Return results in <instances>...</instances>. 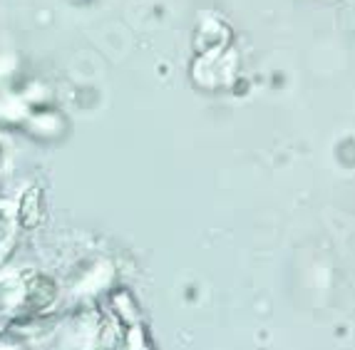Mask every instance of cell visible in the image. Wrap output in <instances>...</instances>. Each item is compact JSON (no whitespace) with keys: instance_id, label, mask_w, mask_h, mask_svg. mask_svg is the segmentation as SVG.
Returning a JSON list of instances; mask_svg holds the SVG:
<instances>
[{"instance_id":"obj_1","label":"cell","mask_w":355,"mask_h":350,"mask_svg":"<svg viewBox=\"0 0 355 350\" xmlns=\"http://www.w3.org/2000/svg\"><path fill=\"white\" fill-rule=\"evenodd\" d=\"M58 298V286L48 276H33L23 283V301L20 308L28 313H45Z\"/></svg>"},{"instance_id":"obj_2","label":"cell","mask_w":355,"mask_h":350,"mask_svg":"<svg viewBox=\"0 0 355 350\" xmlns=\"http://www.w3.org/2000/svg\"><path fill=\"white\" fill-rule=\"evenodd\" d=\"M18 221H20V226H25V229H35V226L42 221L40 191L37 189H30L28 194L23 196V202H20V209H18Z\"/></svg>"},{"instance_id":"obj_3","label":"cell","mask_w":355,"mask_h":350,"mask_svg":"<svg viewBox=\"0 0 355 350\" xmlns=\"http://www.w3.org/2000/svg\"><path fill=\"white\" fill-rule=\"evenodd\" d=\"M105 271H110V266H107L105 261H100L95 268L85 271V279H83V283H80V288H85L83 293L102 291V288H105Z\"/></svg>"},{"instance_id":"obj_4","label":"cell","mask_w":355,"mask_h":350,"mask_svg":"<svg viewBox=\"0 0 355 350\" xmlns=\"http://www.w3.org/2000/svg\"><path fill=\"white\" fill-rule=\"evenodd\" d=\"M12 243H15V234H12V229L6 224H0V263L10 256Z\"/></svg>"},{"instance_id":"obj_5","label":"cell","mask_w":355,"mask_h":350,"mask_svg":"<svg viewBox=\"0 0 355 350\" xmlns=\"http://www.w3.org/2000/svg\"><path fill=\"white\" fill-rule=\"evenodd\" d=\"M8 345H6V335H3V333H0V350H6Z\"/></svg>"}]
</instances>
